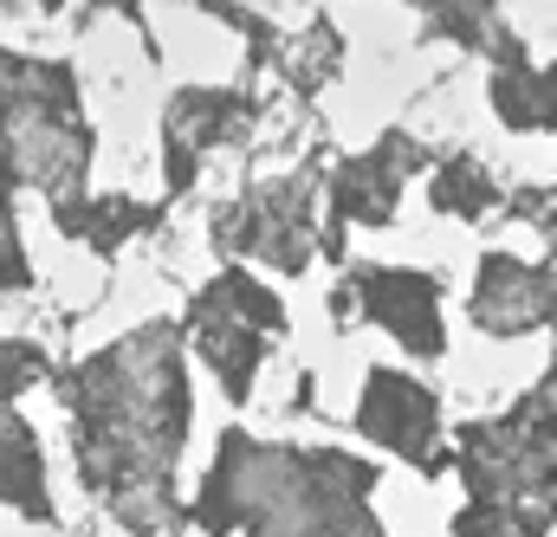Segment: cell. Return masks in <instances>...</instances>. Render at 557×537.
I'll return each mask as SVG.
<instances>
[{
	"instance_id": "cell-1",
	"label": "cell",
	"mask_w": 557,
	"mask_h": 537,
	"mask_svg": "<svg viewBox=\"0 0 557 537\" xmlns=\"http://www.w3.org/2000/svg\"><path fill=\"white\" fill-rule=\"evenodd\" d=\"M59 402L72 408L78 479L111 519L137 537L175 525V460L188 440V376L182 324H143L124 344L52 370Z\"/></svg>"
},
{
	"instance_id": "cell-2",
	"label": "cell",
	"mask_w": 557,
	"mask_h": 537,
	"mask_svg": "<svg viewBox=\"0 0 557 537\" xmlns=\"http://www.w3.org/2000/svg\"><path fill=\"white\" fill-rule=\"evenodd\" d=\"M370 492L376 466L337 447H267L227 427L214 473L188 505V525L208 537H383Z\"/></svg>"
},
{
	"instance_id": "cell-3",
	"label": "cell",
	"mask_w": 557,
	"mask_h": 537,
	"mask_svg": "<svg viewBox=\"0 0 557 537\" xmlns=\"http://www.w3.org/2000/svg\"><path fill=\"white\" fill-rule=\"evenodd\" d=\"M91 168V124L78 111L72 65L0 52V195L20 182L46 195H78Z\"/></svg>"
},
{
	"instance_id": "cell-4",
	"label": "cell",
	"mask_w": 557,
	"mask_h": 537,
	"mask_svg": "<svg viewBox=\"0 0 557 537\" xmlns=\"http://www.w3.org/2000/svg\"><path fill=\"white\" fill-rule=\"evenodd\" d=\"M454 473L467 479L454 537H545L557 525V453L506 414L460 427Z\"/></svg>"
},
{
	"instance_id": "cell-5",
	"label": "cell",
	"mask_w": 557,
	"mask_h": 537,
	"mask_svg": "<svg viewBox=\"0 0 557 537\" xmlns=\"http://www.w3.org/2000/svg\"><path fill=\"white\" fill-rule=\"evenodd\" d=\"M188 330H195V350L201 363L221 376L227 402H247L253 396V376L267 363V337L285 330V304L253 278V272L227 266L221 278H208L188 304Z\"/></svg>"
},
{
	"instance_id": "cell-6",
	"label": "cell",
	"mask_w": 557,
	"mask_h": 537,
	"mask_svg": "<svg viewBox=\"0 0 557 537\" xmlns=\"http://www.w3.org/2000/svg\"><path fill=\"white\" fill-rule=\"evenodd\" d=\"M311 208H318V168L267 182V188H247L240 201H227L208 221L214 253L267 260L273 272H305L311 266Z\"/></svg>"
},
{
	"instance_id": "cell-7",
	"label": "cell",
	"mask_w": 557,
	"mask_h": 537,
	"mask_svg": "<svg viewBox=\"0 0 557 537\" xmlns=\"http://www.w3.org/2000/svg\"><path fill=\"white\" fill-rule=\"evenodd\" d=\"M428 168V149H421L416 136L389 130L383 142H370L363 155H344L337 168H331V182H324V201H331V221H324V234L311 240L324 260H344L350 247H344V234L350 227H389L396 221V201H403V182Z\"/></svg>"
},
{
	"instance_id": "cell-8",
	"label": "cell",
	"mask_w": 557,
	"mask_h": 537,
	"mask_svg": "<svg viewBox=\"0 0 557 537\" xmlns=\"http://www.w3.org/2000/svg\"><path fill=\"white\" fill-rule=\"evenodd\" d=\"M331 317H370L383 324L409 357L434 363L447 357V330H441V285L434 272H409V266H357L337 291H331Z\"/></svg>"
},
{
	"instance_id": "cell-9",
	"label": "cell",
	"mask_w": 557,
	"mask_h": 537,
	"mask_svg": "<svg viewBox=\"0 0 557 537\" xmlns=\"http://www.w3.org/2000/svg\"><path fill=\"white\" fill-rule=\"evenodd\" d=\"M357 427L376 440V447H389V453H403L409 466H421V479H441L454 460L434 447V434H441V396L416 383V376H403V370H370L363 376V408H357Z\"/></svg>"
},
{
	"instance_id": "cell-10",
	"label": "cell",
	"mask_w": 557,
	"mask_h": 537,
	"mask_svg": "<svg viewBox=\"0 0 557 537\" xmlns=\"http://www.w3.org/2000/svg\"><path fill=\"white\" fill-rule=\"evenodd\" d=\"M467 317L473 330L486 337H525V330H545L557 324V272L539 260H512V253H480V278H473V298H467Z\"/></svg>"
},
{
	"instance_id": "cell-11",
	"label": "cell",
	"mask_w": 557,
	"mask_h": 537,
	"mask_svg": "<svg viewBox=\"0 0 557 537\" xmlns=\"http://www.w3.org/2000/svg\"><path fill=\"white\" fill-rule=\"evenodd\" d=\"M52 227L78 247H91L98 260H111L131 234H149L162 227V208H143L131 195H52Z\"/></svg>"
},
{
	"instance_id": "cell-12",
	"label": "cell",
	"mask_w": 557,
	"mask_h": 537,
	"mask_svg": "<svg viewBox=\"0 0 557 537\" xmlns=\"http://www.w3.org/2000/svg\"><path fill=\"white\" fill-rule=\"evenodd\" d=\"M253 117L260 104L247 91H175V104L162 111V130L182 136L188 149H221L253 130Z\"/></svg>"
},
{
	"instance_id": "cell-13",
	"label": "cell",
	"mask_w": 557,
	"mask_h": 537,
	"mask_svg": "<svg viewBox=\"0 0 557 537\" xmlns=\"http://www.w3.org/2000/svg\"><path fill=\"white\" fill-rule=\"evenodd\" d=\"M409 7L428 13V26H434L441 39H454V46H467V52H486L493 65H519V59H525V46L512 39L499 0H409Z\"/></svg>"
},
{
	"instance_id": "cell-14",
	"label": "cell",
	"mask_w": 557,
	"mask_h": 537,
	"mask_svg": "<svg viewBox=\"0 0 557 537\" xmlns=\"http://www.w3.org/2000/svg\"><path fill=\"white\" fill-rule=\"evenodd\" d=\"M0 505L26 512L33 525H52V499H46V453L39 434L7 408L0 414Z\"/></svg>"
},
{
	"instance_id": "cell-15",
	"label": "cell",
	"mask_w": 557,
	"mask_h": 537,
	"mask_svg": "<svg viewBox=\"0 0 557 537\" xmlns=\"http://www.w3.org/2000/svg\"><path fill=\"white\" fill-rule=\"evenodd\" d=\"M493 111L506 130H557V72H539L532 59L493 72Z\"/></svg>"
},
{
	"instance_id": "cell-16",
	"label": "cell",
	"mask_w": 557,
	"mask_h": 537,
	"mask_svg": "<svg viewBox=\"0 0 557 537\" xmlns=\"http://www.w3.org/2000/svg\"><path fill=\"white\" fill-rule=\"evenodd\" d=\"M428 201H434L441 214H454V221H486V214L499 208V188H493V175H486L473 155H447V162L434 168V182H428Z\"/></svg>"
},
{
	"instance_id": "cell-17",
	"label": "cell",
	"mask_w": 557,
	"mask_h": 537,
	"mask_svg": "<svg viewBox=\"0 0 557 537\" xmlns=\"http://www.w3.org/2000/svg\"><path fill=\"white\" fill-rule=\"evenodd\" d=\"M46 376H52V363H46L39 344H26V337H0V414H7V402H13L26 383H46Z\"/></svg>"
},
{
	"instance_id": "cell-18",
	"label": "cell",
	"mask_w": 557,
	"mask_h": 537,
	"mask_svg": "<svg viewBox=\"0 0 557 537\" xmlns=\"http://www.w3.org/2000/svg\"><path fill=\"white\" fill-rule=\"evenodd\" d=\"M33 285V260L20 247V221H13V195H0V291H26Z\"/></svg>"
},
{
	"instance_id": "cell-19",
	"label": "cell",
	"mask_w": 557,
	"mask_h": 537,
	"mask_svg": "<svg viewBox=\"0 0 557 537\" xmlns=\"http://www.w3.org/2000/svg\"><path fill=\"white\" fill-rule=\"evenodd\" d=\"M195 175H201V155H195L182 136L162 130V188H169V201H175V195H188V188H195Z\"/></svg>"
}]
</instances>
